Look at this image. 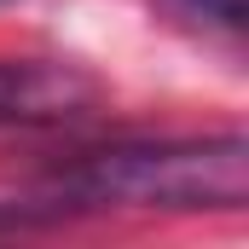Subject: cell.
Returning a JSON list of instances; mask_svg holds the SVG:
<instances>
[{"mask_svg": "<svg viewBox=\"0 0 249 249\" xmlns=\"http://www.w3.org/2000/svg\"><path fill=\"white\" fill-rule=\"evenodd\" d=\"M93 105V81L75 64L0 58V127L18 122H64Z\"/></svg>", "mask_w": 249, "mask_h": 249, "instance_id": "2", "label": "cell"}, {"mask_svg": "<svg viewBox=\"0 0 249 249\" xmlns=\"http://www.w3.org/2000/svg\"><path fill=\"white\" fill-rule=\"evenodd\" d=\"M151 6L191 35H244V23H249L244 0H151Z\"/></svg>", "mask_w": 249, "mask_h": 249, "instance_id": "3", "label": "cell"}, {"mask_svg": "<svg viewBox=\"0 0 249 249\" xmlns=\"http://www.w3.org/2000/svg\"><path fill=\"white\" fill-rule=\"evenodd\" d=\"M249 203V139H180V145H110L87 151L70 168L47 174L29 197L0 203V232L23 226H58L75 214L105 209H168V214H203V209H244Z\"/></svg>", "mask_w": 249, "mask_h": 249, "instance_id": "1", "label": "cell"}]
</instances>
